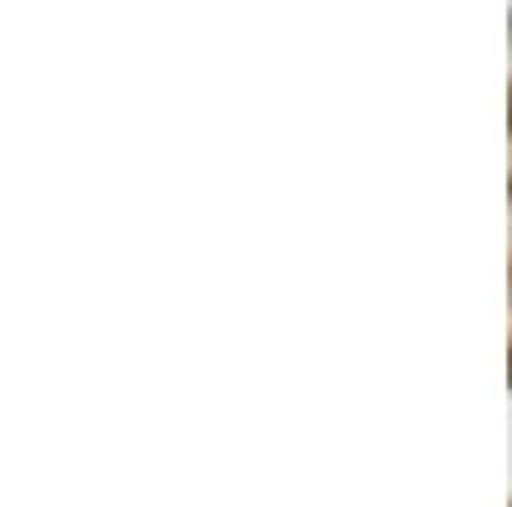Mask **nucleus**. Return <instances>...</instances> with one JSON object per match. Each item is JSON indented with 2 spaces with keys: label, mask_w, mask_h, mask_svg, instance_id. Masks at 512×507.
<instances>
[{
  "label": "nucleus",
  "mask_w": 512,
  "mask_h": 507,
  "mask_svg": "<svg viewBox=\"0 0 512 507\" xmlns=\"http://www.w3.org/2000/svg\"><path fill=\"white\" fill-rule=\"evenodd\" d=\"M507 385H512V354H507Z\"/></svg>",
  "instance_id": "f03ea898"
},
{
  "label": "nucleus",
  "mask_w": 512,
  "mask_h": 507,
  "mask_svg": "<svg viewBox=\"0 0 512 507\" xmlns=\"http://www.w3.org/2000/svg\"><path fill=\"white\" fill-rule=\"evenodd\" d=\"M507 129H512V93H507Z\"/></svg>",
  "instance_id": "f257e3e1"
}]
</instances>
